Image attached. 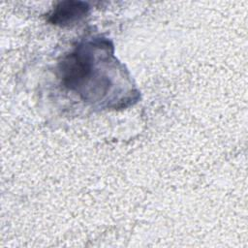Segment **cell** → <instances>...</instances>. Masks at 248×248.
<instances>
[{
    "instance_id": "2",
    "label": "cell",
    "mask_w": 248,
    "mask_h": 248,
    "mask_svg": "<svg viewBox=\"0 0 248 248\" xmlns=\"http://www.w3.org/2000/svg\"><path fill=\"white\" fill-rule=\"evenodd\" d=\"M89 6L83 1L65 0L59 2L49 14L48 21L58 26H70L84 18Z\"/></svg>"
},
{
    "instance_id": "1",
    "label": "cell",
    "mask_w": 248,
    "mask_h": 248,
    "mask_svg": "<svg viewBox=\"0 0 248 248\" xmlns=\"http://www.w3.org/2000/svg\"><path fill=\"white\" fill-rule=\"evenodd\" d=\"M93 61L94 56H92L90 46H78L73 52L66 55L58 66L61 82L69 90L76 91L81 96L85 86L90 83L84 100L103 98L110 86L108 78L103 79L93 78H100L95 73Z\"/></svg>"
}]
</instances>
